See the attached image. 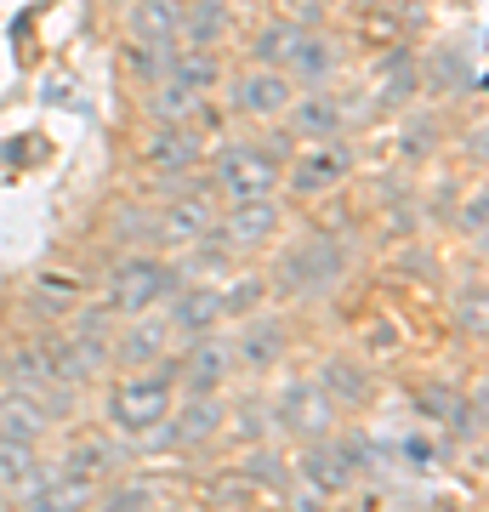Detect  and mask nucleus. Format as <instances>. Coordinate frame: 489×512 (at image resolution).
<instances>
[{"instance_id":"obj_1","label":"nucleus","mask_w":489,"mask_h":512,"mask_svg":"<svg viewBox=\"0 0 489 512\" xmlns=\"http://www.w3.org/2000/svg\"><path fill=\"white\" fill-rule=\"evenodd\" d=\"M347 245L336 234H308L285 245L273 256V274L268 285H279V296H296V302H313V296H330L347 279Z\"/></svg>"},{"instance_id":"obj_2","label":"nucleus","mask_w":489,"mask_h":512,"mask_svg":"<svg viewBox=\"0 0 489 512\" xmlns=\"http://www.w3.org/2000/svg\"><path fill=\"white\" fill-rule=\"evenodd\" d=\"M177 404V365H148V370H126L109 393V421L114 433L143 439L148 427H160Z\"/></svg>"},{"instance_id":"obj_3","label":"nucleus","mask_w":489,"mask_h":512,"mask_svg":"<svg viewBox=\"0 0 489 512\" xmlns=\"http://www.w3.org/2000/svg\"><path fill=\"white\" fill-rule=\"evenodd\" d=\"M182 285V268H171L165 256H126L120 268L109 274V285H103V308L114 313V319H137V313H154L165 308V296Z\"/></svg>"},{"instance_id":"obj_4","label":"nucleus","mask_w":489,"mask_h":512,"mask_svg":"<svg viewBox=\"0 0 489 512\" xmlns=\"http://www.w3.org/2000/svg\"><path fill=\"white\" fill-rule=\"evenodd\" d=\"M279 177H285V165L273 160L262 143H222L217 154H211V194L228 200V205L279 194Z\"/></svg>"},{"instance_id":"obj_5","label":"nucleus","mask_w":489,"mask_h":512,"mask_svg":"<svg viewBox=\"0 0 489 512\" xmlns=\"http://www.w3.org/2000/svg\"><path fill=\"white\" fill-rule=\"evenodd\" d=\"M347 177H353V143L347 137H330V143H308L302 154H290L279 183L290 188V200H325Z\"/></svg>"},{"instance_id":"obj_6","label":"nucleus","mask_w":489,"mask_h":512,"mask_svg":"<svg viewBox=\"0 0 489 512\" xmlns=\"http://www.w3.org/2000/svg\"><path fill=\"white\" fill-rule=\"evenodd\" d=\"M222 421H228L222 393H194L182 410L171 404V416H165L160 427H148L143 450H200V444H211L222 433Z\"/></svg>"},{"instance_id":"obj_7","label":"nucleus","mask_w":489,"mask_h":512,"mask_svg":"<svg viewBox=\"0 0 489 512\" xmlns=\"http://www.w3.org/2000/svg\"><path fill=\"white\" fill-rule=\"evenodd\" d=\"M296 103V86H290L279 69H245L239 80H228V109L234 120H251V126H273V120H285V109Z\"/></svg>"},{"instance_id":"obj_8","label":"nucleus","mask_w":489,"mask_h":512,"mask_svg":"<svg viewBox=\"0 0 489 512\" xmlns=\"http://www.w3.org/2000/svg\"><path fill=\"white\" fill-rule=\"evenodd\" d=\"M279 427H285L296 444H313V439H330L336 427H342V410L330 404V393L313 376H302V382H290L285 393H279Z\"/></svg>"},{"instance_id":"obj_9","label":"nucleus","mask_w":489,"mask_h":512,"mask_svg":"<svg viewBox=\"0 0 489 512\" xmlns=\"http://www.w3.org/2000/svg\"><path fill=\"white\" fill-rule=\"evenodd\" d=\"M148 177H165V183H182L194 165L205 160V131L200 126H148L143 148H137Z\"/></svg>"},{"instance_id":"obj_10","label":"nucleus","mask_w":489,"mask_h":512,"mask_svg":"<svg viewBox=\"0 0 489 512\" xmlns=\"http://www.w3.org/2000/svg\"><path fill=\"white\" fill-rule=\"evenodd\" d=\"M217 194L211 188H182L177 200H165L160 211H154V239L160 245H177V251H188V245H200L211 228H217Z\"/></svg>"},{"instance_id":"obj_11","label":"nucleus","mask_w":489,"mask_h":512,"mask_svg":"<svg viewBox=\"0 0 489 512\" xmlns=\"http://www.w3.org/2000/svg\"><path fill=\"white\" fill-rule=\"evenodd\" d=\"M279 228H285V205L268 194V200L228 205V217H217L211 234L222 239V251H228V256H239V251H262V245H273Z\"/></svg>"},{"instance_id":"obj_12","label":"nucleus","mask_w":489,"mask_h":512,"mask_svg":"<svg viewBox=\"0 0 489 512\" xmlns=\"http://www.w3.org/2000/svg\"><path fill=\"white\" fill-rule=\"evenodd\" d=\"M228 348H234L239 370H273L290 353V319L285 313H268V308L245 313L239 319V336H228Z\"/></svg>"},{"instance_id":"obj_13","label":"nucleus","mask_w":489,"mask_h":512,"mask_svg":"<svg viewBox=\"0 0 489 512\" xmlns=\"http://www.w3.org/2000/svg\"><path fill=\"white\" fill-rule=\"evenodd\" d=\"M165 325H171V336H182V342L217 330L222 325V291L211 279H182L177 291L165 296Z\"/></svg>"},{"instance_id":"obj_14","label":"nucleus","mask_w":489,"mask_h":512,"mask_svg":"<svg viewBox=\"0 0 489 512\" xmlns=\"http://www.w3.org/2000/svg\"><path fill=\"white\" fill-rule=\"evenodd\" d=\"M234 348H228V336H217V330H205V336H194L188 342V359L177 365V387H188V399L194 393H222V387L234 382Z\"/></svg>"},{"instance_id":"obj_15","label":"nucleus","mask_w":489,"mask_h":512,"mask_svg":"<svg viewBox=\"0 0 489 512\" xmlns=\"http://www.w3.org/2000/svg\"><path fill=\"white\" fill-rule=\"evenodd\" d=\"M97 478L80 473V467H69V461H57V467H46L40 473V484L29 495H23V512H91V501H97Z\"/></svg>"},{"instance_id":"obj_16","label":"nucleus","mask_w":489,"mask_h":512,"mask_svg":"<svg viewBox=\"0 0 489 512\" xmlns=\"http://www.w3.org/2000/svg\"><path fill=\"white\" fill-rule=\"evenodd\" d=\"M347 103L336 92H296V103L285 109V131L302 137V143H330V137H347Z\"/></svg>"},{"instance_id":"obj_17","label":"nucleus","mask_w":489,"mask_h":512,"mask_svg":"<svg viewBox=\"0 0 489 512\" xmlns=\"http://www.w3.org/2000/svg\"><path fill=\"white\" fill-rule=\"evenodd\" d=\"M279 74H285L296 92H325L330 80L342 74V46L330 35H319V29H308V35L296 40V52L279 63Z\"/></svg>"},{"instance_id":"obj_18","label":"nucleus","mask_w":489,"mask_h":512,"mask_svg":"<svg viewBox=\"0 0 489 512\" xmlns=\"http://www.w3.org/2000/svg\"><path fill=\"white\" fill-rule=\"evenodd\" d=\"M165 353H171V325H165V313H137L120 336L109 342V359L126 370H148V365H165Z\"/></svg>"},{"instance_id":"obj_19","label":"nucleus","mask_w":489,"mask_h":512,"mask_svg":"<svg viewBox=\"0 0 489 512\" xmlns=\"http://www.w3.org/2000/svg\"><path fill=\"white\" fill-rule=\"evenodd\" d=\"M46 433H52V410L40 404V393L0 387V444H12V450H35Z\"/></svg>"},{"instance_id":"obj_20","label":"nucleus","mask_w":489,"mask_h":512,"mask_svg":"<svg viewBox=\"0 0 489 512\" xmlns=\"http://www.w3.org/2000/svg\"><path fill=\"white\" fill-rule=\"evenodd\" d=\"M290 473L302 478L308 490H319L325 501H342V495H353V484H359V478L347 473V461L336 456V444H330V439L302 444V456H296V467H290Z\"/></svg>"},{"instance_id":"obj_21","label":"nucleus","mask_w":489,"mask_h":512,"mask_svg":"<svg viewBox=\"0 0 489 512\" xmlns=\"http://www.w3.org/2000/svg\"><path fill=\"white\" fill-rule=\"evenodd\" d=\"M421 86H433L438 97H478L484 92V69H478V52H461V46H438L427 63H421Z\"/></svg>"},{"instance_id":"obj_22","label":"nucleus","mask_w":489,"mask_h":512,"mask_svg":"<svg viewBox=\"0 0 489 512\" xmlns=\"http://www.w3.org/2000/svg\"><path fill=\"white\" fill-rule=\"evenodd\" d=\"M205 103H211V97L194 92V86H182L177 74H165V80L143 86V114H148V126H194Z\"/></svg>"},{"instance_id":"obj_23","label":"nucleus","mask_w":489,"mask_h":512,"mask_svg":"<svg viewBox=\"0 0 489 512\" xmlns=\"http://www.w3.org/2000/svg\"><path fill=\"white\" fill-rule=\"evenodd\" d=\"M313 382L330 393V404H336V410H364V404H376V370L359 365V359H347V353L325 359V370H319Z\"/></svg>"},{"instance_id":"obj_24","label":"nucleus","mask_w":489,"mask_h":512,"mask_svg":"<svg viewBox=\"0 0 489 512\" xmlns=\"http://www.w3.org/2000/svg\"><path fill=\"white\" fill-rule=\"evenodd\" d=\"M177 29H182V0H131L126 6V40H137V46L177 52Z\"/></svg>"},{"instance_id":"obj_25","label":"nucleus","mask_w":489,"mask_h":512,"mask_svg":"<svg viewBox=\"0 0 489 512\" xmlns=\"http://www.w3.org/2000/svg\"><path fill=\"white\" fill-rule=\"evenodd\" d=\"M228 35H234V12H228V0H182L177 46H211V52H222V40Z\"/></svg>"},{"instance_id":"obj_26","label":"nucleus","mask_w":489,"mask_h":512,"mask_svg":"<svg viewBox=\"0 0 489 512\" xmlns=\"http://www.w3.org/2000/svg\"><path fill=\"white\" fill-rule=\"evenodd\" d=\"M416 92H421V63H410L404 52L381 57V63H376V114L404 109Z\"/></svg>"},{"instance_id":"obj_27","label":"nucleus","mask_w":489,"mask_h":512,"mask_svg":"<svg viewBox=\"0 0 489 512\" xmlns=\"http://www.w3.org/2000/svg\"><path fill=\"white\" fill-rule=\"evenodd\" d=\"M171 74H177L182 86H194V92H217L222 80H228V69H222V52H211V46H177L171 52Z\"/></svg>"},{"instance_id":"obj_28","label":"nucleus","mask_w":489,"mask_h":512,"mask_svg":"<svg viewBox=\"0 0 489 512\" xmlns=\"http://www.w3.org/2000/svg\"><path fill=\"white\" fill-rule=\"evenodd\" d=\"M80 302L86 296H80V279L74 274H35V285H29V308L40 319H69Z\"/></svg>"},{"instance_id":"obj_29","label":"nucleus","mask_w":489,"mask_h":512,"mask_svg":"<svg viewBox=\"0 0 489 512\" xmlns=\"http://www.w3.org/2000/svg\"><path fill=\"white\" fill-rule=\"evenodd\" d=\"M308 35V23L302 18H268L262 29H256L251 40V63H262V69H279L290 52H296V40Z\"/></svg>"},{"instance_id":"obj_30","label":"nucleus","mask_w":489,"mask_h":512,"mask_svg":"<svg viewBox=\"0 0 489 512\" xmlns=\"http://www.w3.org/2000/svg\"><path fill=\"white\" fill-rule=\"evenodd\" d=\"M450 319H455V336L461 342H484L489 336V296H484V279H467L461 291H455V302H450Z\"/></svg>"},{"instance_id":"obj_31","label":"nucleus","mask_w":489,"mask_h":512,"mask_svg":"<svg viewBox=\"0 0 489 512\" xmlns=\"http://www.w3.org/2000/svg\"><path fill=\"white\" fill-rule=\"evenodd\" d=\"M40 473H46V467L35 461V450H12V444H0V495H6V501H23V495L40 484Z\"/></svg>"},{"instance_id":"obj_32","label":"nucleus","mask_w":489,"mask_h":512,"mask_svg":"<svg viewBox=\"0 0 489 512\" xmlns=\"http://www.w3.org/2000/svg\"><path fill=\"white\" fill-rule=\"evenodd\" d=\"M484 416H489V399H484V387H472V393H455L444 427H450V439H461V444H484Z\"/></svg>"},{"instance_id":"obj_33","label":"nucleus","mask_w":489,"mask_h":512,"mask_svg":"<svg viewBox=\"0 0 489 512\" xmlns=\"http://www.w3.org/2000/svg\"><path fill=\"white\" fill-rule=\"evenodd\" d=\"M217 291H222V319H245V313L268 308L273 285H268L262 274H245V279H228V285H217Z\"/></svg>"},{"instance_id":"obj_34","label":"nucleus","mask_w":489,"mask_h":512,"mask_svg":"<svg viewBox=\"0 0 489 512\" xmlns=\"http://www.w3.org/2000/svg\"><path fill=\"white\" fill-rule=\"evenodd\" d=\"M438 143H444V126H438L433 109H421V114H410V120H404V137H399L404 160H433Z\"/></svg>"},{"instance_id":"obj_35","label":"nucleus","mask_w":489,"mask_h":512,"mask_svg":"<svg viewBox=\"0 0 489 512\" xmlns=\"http://www.w3.org/2000/svg\"><path fill=\"white\" fill-rule=\"evenodd\" d=\"M239 478H245V484H262V490H279V495L296 484V473H290V461L279 456V450H256V456H245L239 461Z\"/></svg>"},{"instance_id":"obj_36","label":"nucleus","mask_w":489,"mask_h":512,"mask_svg":"<svg viewBox=\"0 0 489 512\" xmlns=\"http://www.w3.org/2000/svg\"><path fill=\"white\" fill-rule=\"evenodd\" d=\"M91 507H103V512H154V484H148V478H120V484H109V490H97Z\"/></svg>"},{"instance_id":"obj_37","label":"nucleus","mask_w":489,"mask_h":512,"mask_svg":"<svg viewBox=\"0 0 489 512\" xmlns=\"http://www.w3.org/2000/svg\"><path fill=\"white\" fill-rule=\"evenodd\" d=\"M126 74L137 86H154V80L171 74V52L165 46H137V40H126Z\"/></svg>"},{"instance_id":"obj_38","label":"nucleus","mask_w":489,"mask_h":512,"mask_svg":"<svg viewBox=\"0 0 489 512\" xmlns=\"http://www.w3.org/2000/svg\"><path fill=\"white\" fill-rule=\"evenodd\" d=\"M455 228L484 251V239H489V194H484V188H472V194H467V205L455 211Z\"/></svg>"},{"instance_id":"obj_39","label":"nucleus","mask_w":489,"mask_h":512,"mask_svg":"<svg viewBox=\"0 0 489 512\" xmlns=\"http://www.w3.org/2000/svg\"><path fill=\"white\" fill-rule=\"evenodd\" d=\"M410 404H416L421 421L444 427V416H450V404H455V387L450 382H427V387H416V393H410Z\"/></svg>"},{"instance_id":"obj_40","label":"nucleus","mask_w":489,"mask_h":512,"mask_svg":"<svg viewBox=\"0 0 489 512\" xmlns=\"http://www.w3.org/2000/svg\"><path fill=\"white\" fill-rule=\"evenodd\" d=\"M120 239L148 245V239H154V211H126V217H120Z\"/></svg>"},{"instance_id":"obj_41","label":"nucleus","mask_w":489,"mask_h":512,"mask_svg":"<svg viewBox=\"0 0 489 512\" xmlns=\"http://www.w3.org/2000/svg\"><path fill=\"white\" fill-rule=\"evenodd\" d=\"M393 450H404V461H410V467H433V444L416 439V433H410V439H399Z\"/></svg>"},{"instance_id":"obj_42","label":"nucleus","mask_w":489,"mask_h":512,"mask_svg":"<svg viewBox=\"0 0 489 512\" xmlns=\"http://www.w3.org/2000/svg\"><path fill=\"white\" fill-rule=\"evenodd\" d=\"M359 12H381V6H393V0H353Z\"/></svg>"},{"instance_id":"obj_43","label":"nucleus","mask_w":489,"mask_h":512,"mask_svg":"<svg viewBox=\"0 0 489 512\" xmlns=\"http://www.w3.org/2000/svg\"><path fill=\"white\" fill-rule=\"evenodd\" d=\"M427 512H461L455 501H427Z\"/></svg>"},{"instance_id":"obj_44","label":"nucleus","mask_w":489,"mask_h":512,"mask_svg":"<svg viewBox=\"0 0 489 512\" xmlns=\"http://www.w3.org/2000/svg\"><path fill=\"white\" fill-rule=\"evenodd\" d=\"M0 512H12V501H6V495H0Z\"/></svg>"}]
</instances>
